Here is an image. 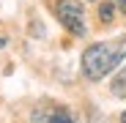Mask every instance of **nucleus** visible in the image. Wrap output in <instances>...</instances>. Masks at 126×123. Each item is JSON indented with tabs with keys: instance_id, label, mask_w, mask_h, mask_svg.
I'll use <instances>...</instances> for the list:
<instances>
[{
	"instance_id": "f257e3e1",
	"label": "nucleus",
	"mask_w": 126,
	"mask_h": 123,
	"mask_svg": "<svg viewBox=\"0 0 126 123\" xmlns=\"http://www.w3.org/2000/svg\"><path fill=\"white\" fill-rule=\"evenodd\" d=\"M126 57V36L112 38V41H96L82 52V77L99 82L110 71H115V66Z\"/></svg>"
},
{
	"instance_id": "f03ea898",
	"label": "nucleus",
	"mask_w": 126,
	"mask_h": 123,
	"mask_svg": "<svg viewBox=\"0 0 126 123\" xmlns=\"http://www.w3.org/2000/svg\"><path fill=\"white\" fill-rule=\"evenodd\" d=\"M55 16L69 33H74V36L88 33V27H85V6L79 0H58L55 3Z\"/></svg>"
},
{
	"instance_id": "7ed1b4c3",
	"label": "nucleus",
	"mask_w": 126,
	"mask_h": 123,
	"mask_svg": "<svg viewBox=\"0 0 126 123\" xmlns=\"http://www.w3.org/2000/svg\"><path fill=\"white\" fill-rule=\"evenodd\" d=\"M33 123H74V118H71L69 109H63V107H49L44 115H36Z\"/></svg>"
},
{
	"instance_id": "20e7f679",
	"label": "nucleus",
	"mask_w": 126,
	"mask_h": 123,
	"mask_svg": "<svg viewBox=\"0 0 126 123\" xmlns=\"http://www.w3.org/2000/svg\"><path fill=\"white\" fill-rule=\"evenodd\" d=\"M110 90H112L118 98H126V68H121V71L112 77V82H110Z\"/></svg>"
},
{
	"instance_id": "39448f33",
	"label": "nucleus",
	"mask_w": 126,
	"mask_h": 123,
	"mask_svg": "<svg viewBox=\"0 0 126 123\" xmlns=\"http://www.w3.org/2000/svg\"><path fill=\"white\" fill-rule=\"evenodd\" d=\"M112 16H115V3H101L99 6V19H101L104 25L112 22Z\"/></svg>"
},
{
	"instance_id": "423d86ee",
	"label": "nucleus",
	"mask_w": 126,
	"mask_h": 123,
	"mask_svg": "<svg viewBox=\"0 0 126 123\" xmlns=\"http://www.w3.org/2000/svg\"><path fill=\"white\" fill-rule=\"evenodd\" d=\"M112 3H115V8H121V11L126 14V0H112Z\"/></svg>"
},
{
	"instance_id": "0eeeda50",
	"label": "nucleus",
	"mask_w": 126,
	"mask_h": 123,
	"mask_svg": "<svg viewBox=\"0 0 126 123\" xmlns=\"http://www.w3.org/2000/svg\"><path fill=\"white\" fill-rule=\"evenodd\" d=\"M121 123H126V109H123V115H121Z\"/></svg>"
},
{
	"instance_id": "6e6552de",
	"label": "nucleus",
	"mask_w": 126,
	"mask_h": 123,
	"mask_svg": "<svg viewBox=\"0 0 126 123\" xmlns=\"http://www.w3.org/2000/svg\"><path fill=\"white\" fill-rule=\"evenodd\" d=\"M3 47H6V38H0V49H3Z\"/></svg>"
}]
</instances>
